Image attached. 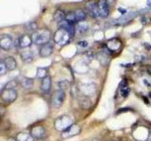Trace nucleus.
I'll use <instances>...</instances> for the list:
<instances>
[{
  "instance_id": "f257e3e1",
  "label": "nucleus",
  "mask_w": 151,
  "mask_h": 141,
  "mask_svg": "<svg viewBox=\"0 0 151 141\" xmlns=\"http://www.w3.org/2000/svg\"><path fill=\"white\" fill-rule=\"evenodd\" d=\"M32 41L36 45H44L49 42L51 38V33L48 29H38L36 32L33 33Z\"/></svg>"
},
{
  "instance_id": "f03ea898",
  "label": "nucleus",
  "mask_w": 151,
  "mask_h": 141,
  "mask_svg": "<svg viewBox=\"0 0 151 141\" xmlns=\"http://www.w3.org/2000/svg\"><path fill=\"white\" fill-rule=\"evenodd\" d=\"M18 97V92L15 88H4L0 92V98L6 103H12Z\"/></svg>"
},
{
  "instance_id": "7ed1b4c3",
  "label": "nucleus",
  "mask_w": 151,
  "mask_h": 141,
  "mask_svg": "<svg viewBox=\"0 0 151 141\" xmlns=\"http://www.w3.org/2000/svg\"><path fill=\"white\" fill-rule=\"evenodd\" d=\"M73 124V120L70 117L68 116H61L60 118H58L55 120V128L58 131H64L65 129H67L69 126H71Z\"/></svg>"
},
{
  "instance_id": "20e7f679",
  "label": "nucleus",
  "mask_w": 151,
  "mask_h": 141,
  "mask_svg": "<svg viewBox=\"0 0 151 141\" xmlns=\"http://www.w3.org/2000/svg\"><path fill=\"white\" fill-rule=\"evenodd\" d=\"M65 100V92L61 89L56 90L51 97V105L55 108H60L63 106Z\"/></svg>"
},
{
  "instance_id": "39448f33",
  "label": "nucleus",
  "mask_w": 151,
  "mask_h": 141,
  "mask_svg": "<svg viewBox=\"0 0 151 141\" xmlns=\"http://www.w3.org/2000/svg\"><path fill=\"white\" fill-rule=\"evenodd\" d=\"M69 39H70V35L68 34V32L63 29V28H60V29L55 33L54 41L56 43H58L60 45L66 44L69 41Z\"/></svg>"
},
{
  "instance_id": "423d86ee",
  "label": "nucleus",
  "mask_w": 151,
  "mask_h": 141,
  "mask_svg": "<svg viewBox=\"0 0 151 141\" xmlns=\"http://www.w3.org/2000/svg\"><path fill=\"white\" fill-rule=\"evenodd\" d=\"M32 37L27 35V34H24L22 36H20L16 41V45L19 47V48L22 49H26L28 48L31 44H32Z\"/></svg>"
},
{
  "instance_id": "0eeeda50",
  "label": "nucleus",
  "mask_w": 151,
  "mask_h": 141,
  "mask_svg": "<svg viewBox=\"0 0 151 141\" xmlns=\"http://www.w3.org/2000/svg\"><path fill=\"white\" fill-rule=\"evenodd\" d=\"M30 135L33 136L34 139H42L45 137L46 131L44 126L42 125H35L33 126L30 130Z\"/></svg>"
},
{
  "instance_id": "6e6552de",
  "label": "nucleus",
  "mask_w": 151,
  "mask_h": 141,
  "mask_svg": "<svg viewBox=\"0 0 151 141\" xmlns=\"http://www.w3.org/2000/svg\"><path fill=\"white\" fill-rule=\"evenodd\" d=\"M13 45V40L9 35L0 36V48L3 50H9Z\"/></svg>"
},
{
  "instance_id": "1a4fd4ad",
  "label": "nucleus",
  "mask_w": 151,
  "mask_h": 141,
  "mask_svg": "<svg viewBox=\"0 0 151 141\" xmlns=\"http://www.w3.org/2000/svg\"><path fill=\"white\" fill-rule=\"evenodd\" d=\"M79 133H80V127L78 125L72 124L71 126H69L67 129H65L64 131H63L61 136H63V138H67V137H71V136L77 135Z\"/></svg>"
},
{
  "instance_id": "9d476101",
  "label": "nucleus",
  "mask_w": 151,
  "mask_h": 141,
  "mask_svg": "<svg viewBox=\"0 0 151 141\" xmlns=\"http://www.w3.org/2000/svg\"><path fill=\"white\" fill-rule=\"evenodd\" d=\"M54 51V44L52 42H47V43L44 44L41 46V48L39 50V55L42 56V58H47L52 55Z\"/></svg>"
},
{
  "instance_id": "9b49d317",
  "label": "nucleus",
  "mask_w": 151,
  "mask_h": 141,
  "mask_svg": "<svg viewBox=\"0 0 151 141\" xmlns=\"http://www.w3.org/2000/svg\"><path fill=\"white\" fill-rule=\"evenodd\" d=\"M98 12L99 15L102 17H107L110 13V9H109V4L107 0H100L98 2Z\"/></svg>"
},
{
  "instance_id": "f8f14e48",
  "label": "nucleus",
  "mask_w": 151,
  "mask_h": 141,
  "mask_svg": "<svg viewBox=\"0 0 151 141\" xmlns=\"http://www.w3.org/2000/svg\"><path fill=\"white\" fill-rule=\"evenodd\" d=\"M60 27L64 29L65 31L68 32V34L70 35V37H74L75 35V32H76V28L74 26V24L70 23L68 21H63L60 24Z\"/></svg>"
},
{
  "instance_id": "ddd939ff",
  "label": "nucleus",
  "mask_w": 151,
  "mask_h": 141,
  "mask_svg": "<svg viewBox=\"0 0 151 141\" xmlns=\"http://www.w3.org/2000/svg\"><path fill=\"white\" fill-rule=\"evenodd\" d=\"M3 62L6 65L8 70H13L17 68V62L13 56H7V58H4Z\"/></svg>"
},
{
  "instance_id": "4468645a",
  "label": "nucleus",
  "mask_w": 151,
  "mask_h": 141,
  "mask_svg": "<svg viewBox=\"0 0 151 141\" xmlns=\"http://www.w3.org/2000/svg\"><path fill=\"white\" fill-rule=\"evenodd\" d=\"M51 88V78L49 76H46L44 79H42L41 83V89L44 93H48Z\"/></svg>"
},
{
  "instance_id": "2eb2a0df",
  "label": "nucleus",
  "mask_w": 151,
  "mask_h": 141,
  "mask_svg": "<svg viewBox=\"0 0 151 141\" xmlns=\"http://www.w3.org/2000/svg\"><path fill=\"white\" fill-rule=\"evenodd\" d=\"M16 141H34L33 136L30 135V133H19L15 136Z\"/></svg>"
},
{
  "instance_id": "dca6fc26",
  "label": "nucleus",
  "mask_w": 151,
  "mask_h": 141,
  "mask_svg": "<svg viewBox=\"0 0 151 141\" xmlns=\"http://www.w3.org/2000/svg\"><path fill=\"white\" fill-rule=\"evenodd\" d=\"M21 58L23 61H25L26 63H29L33 60V54L32 52H30L29 50H26L23 51L21 53Z\"/></svg>"
},
{
  "instance_id": "f3484780",
  "label": "nucleus",
  "mask_w": 151,
  "mask_h": 141,
  "mask_svg": "<svg viewBox=\"0 0 151 141\" xmlns=\"http://www.w3.org/2000/svg\"><path fill=\"white\" fill-rule=\"evenodd\" d=\"M53 18H54V20L57 22V23H59L60 24L61 22H63L66 20V14L63 11H56L55 13H54V15H53Z\"/></svg>"
},
{
  "instance_id": "a211bd4d",
  "label": "nucleus",
  "mask_w": 151,
  "mask_h": 141,
  "mask_svg": "<svg viewBox=\"0 0 151 141\" xmlns=\"http://www.w3.org/2000/svg\"><path fill=\"white\" fill-rule=\"evenodd\" d=\"M74 13H75L76 22L80 23V22H83L85 19H86V13H85L81 9H78L77 11H74Z\"/></svg>"
},
{
  "instance_id": "6ab92c4d",
  "label": "nucleus",
  "mask_w": 151,
  "mask_h": 141,
  "mask_svg": "<svg viewBox=\"0 0 151 141\" xmlns=\"http://www.w3.org/2000/svg\"><path fill=\"white\" fill-rule=\"evenodd\" d=\"M87 8H88V9L90 11V12H91V14H92V16H93V17H96V16H98L99 15V12H98V7L96 5V3L94 2H89L88 4H87Z\"/></svg>"
},
{
  "instance_id": "aec40b11",
  "label": "nucleus",
  "mask_w": 151,
  "mask_h": 141,
  "mask_svg": "<svg viewBox=\"0 0 151 141\" xmlns=\"http://www.w3.org/2000/svg\"><path fill=\"white\" fill-rule=\"evenodd\" d=\"M22 86L25 88H27V89L31 88L32 86H33V80L31 78H27V77L24 78L22 80Z\"/></svg>"
},
{
  "instance_id": "412c9836",
  "label": "nucleus",
  "mask_w": 151,
  "mask_h": 141,
  "mask_svg": "<svg viewBox=\"0 0 151 141\" xmlns=\"http://www.w3.org/2000/svg\"><path fill=\"white\" fill-rule=\"evenodd\" d=\"M26 29L27 31H29V32L34 33V32H36L38 30V26H37L35 22H29V23H27L26 25Z\"/></svg>"
},
{
  "instance_id": "4be33fe9",
  "label": "nucleus",
  "mask_w": 151,
  "mask_h": 141,
  "mask_svg": "<svg viewBox=\"0 0 151 141\" xmlns=\"http://www.w3.org/2000/svg\"><path fill=\"white\" fill-rule=\"evenodd\" d=\"M129 91H130V89L129 88V87L127 86V84H126V83H125L124 85H123V88H120L121 95H122V97H124V98H127V96H129Z\"/></svg>"
},
{
  "instance_id": "5701e85b",
  "label": "nucleus",
  "mask_w": 151,
  "mask_h": 141,
  "mask_svg": "<svg viewBox=\"0 0 151 141\" xmlns=\"http://www.w3.org/2000/svg\"><path fill=\"white\" fill-rule=\"evenodd\" d=\"M48 76L47 75V70L44 68H39L37 70V77L38 78H41V79H44L45 77Z\"/></svg>"
},
{
  "instance_id": "b1692460",
  "label": "nucleus",
  "mask_w": 151,
  "mask_h": 141,
  "mask_svg": "<svg viewBox=\"0 0 151 141\" xmlns=\"http://www.w3.org/2000/svg\"><path fill=\"white\" fill-rule=\"evenodd\" d=\"M78 30L80 32V33H83L85 31L88 30V25L87 24H85L83 22H80L78 24Z\"/></svg>"
},
{
  "instance_id": "393cba45",
  "label": "nucleus",
  "mask_w": 151,
  "mask_h": 141,
  "mask_svg": "<svg viewBox=\"0 0 151 141\" xmlns=\"http://www.w3.org/2000/svg\"><path fill=\"white\" fill-rule=\"evenodd\" d=\"M7 68H6V65L3 62V61L0 60V76H2L5 73H7Z\"/></svg>"
},
{
  "instance_id": "a878e982",
  "label": "nucleus",
  "mask_w": 151,
  "mask_h": 141,
  "mask_svg": "<svg viewBox=\"0 0 151 141\" xmlns=\"http://www.w3.org/2000/svg\"><path fill=\"white\" fill-rule=\"evenodd\" d=\"M59 87L61 90H64V89H66L69 87V83L66 81V80H64V81H60V82H59Z\"/></svg>"
},
{
  "instance_id": "bb28decb",
  "label": "nucleus",
  "mask_w": 151,
  "mask_h": 141,
  "mask_svg": "<svg viewBox=\"0 0 151 141\" xmlns=\"http://www.w3.org/2000/svg\"><path fill=\"white\" fill-rule=\"evenodd\" d=\"M16 86H17V82L15 80H12V81H9L6 86H5V88H15Z\"/></svg>"
},
{
  "instance_id": "cd10ccee",
  "label": "nucleus",
  "mask_w": 151,
  "mask_h": 141,
  "mask_svg": "<svg viewBox=\"0 0 151 141\" xmlns=\"http://www.w3.org/2000/svg\"><path fill=\"white\" fill-rule=\"evenodd\" d=\"M5 112H6V107L2 105H0V119L5 115Z\"/></svg>"
},
{
  "instance_id": "c85d7f7f",
  "label": "nucleus",
  "mask_w": 151,
  "mask_h": 141,
  "mask_svg": "<svg viewBox=\"0 0 151 141\" xmlns=\"http://www.w3.org/2000/svg\"><path fill=\"white\" fill-rule=\"evenodd\" d=\"M78 45L81 47H86V46H88V42L87 41H79Z\"/></svg>"
},
{
  "instance_id": "c756f323",
  "label": "nucleus",
  "mask_w": 151,
  "mask_h": 141,
  "mask_svg": "<svg viewBox=\"0 0 151 141\" xmlns=\"http://www.w3.org/2000/svg\"><path fill=\"white\" fill-rule=\"evenodd\" d=\"M145 141H151V134H149V135H148L147 139H146Z\"/></svg>"
},
{
  "instance_id": "7c9ffc66",
  "label": "nucleus",
  "mask_w": 151,
  "mask_h": 141,
  "mask_svg": "<svg viewBox=\"0 0 151 141\" xmlns=\"http://www.w3.org/2000/svg\"><path fill=\"white\" fill-rule=\"evenodd\" d=\"M9 141H16V140H12V139H11V140H9Z\"/></svg>"
}]
</instances>
